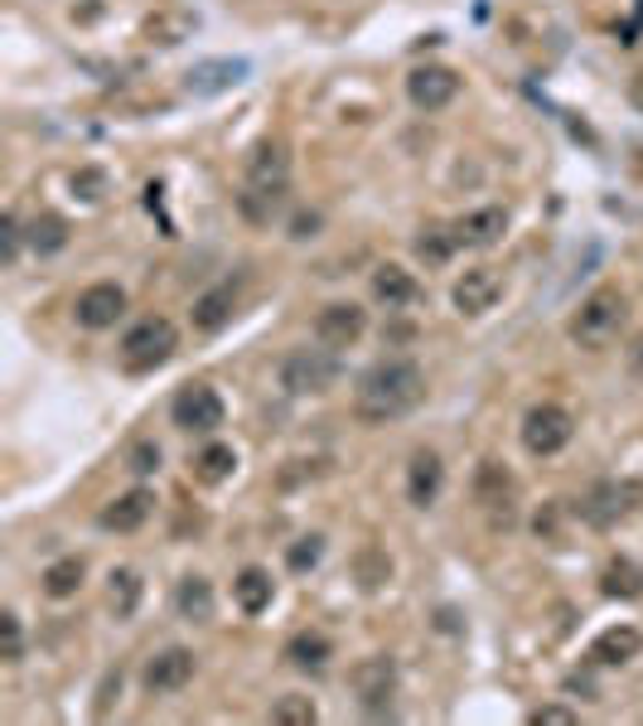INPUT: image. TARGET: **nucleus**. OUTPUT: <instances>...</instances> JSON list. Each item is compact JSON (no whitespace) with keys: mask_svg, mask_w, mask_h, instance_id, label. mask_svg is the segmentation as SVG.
Here are the masks:
<instances>
[{"mask_svg":"<svg viewBox=\"0 0 643 726\" xmlns=\"http://www.w3.org/2000/svg\"><path fill=\"white\" fill-rule=\"evenodd\" d=\"M243 78H247V59H208L184 73V88H190L194 98H218V92L237 88Z\"/></svg>","mask_w":643,"mask_h":726,"instance_id":"15","label":"nucleus"},{"mask_svg":"<svg viewBox=\"0 0 643 726\" xmlns=\"http://www.w3.org/2000/svg\"><path fill=\"white\" fill-rule=\"evenodd\" d=\"M421 398H426V374L411 359H378L354 382V412L358 421H372V427L417 412Z\"/></svg>","mask_w":643,"mask_h":726,"instance_id":"1","label":"nucleus"},{"mask_svg":"<svg viewBox=\"0 0 643 726\" xmlns=\"http://www.w3.org/2000/svg\"><path fill=\"white\" fill-rule=\"evenodd\" d=\"M450 253H455V233H446V228H421L417 257L426 262V267H446Z\"/></svg>","mask_w":643,"mask_h":726,"instance_id":"34","label":"nucleus"},{"mask_svg":"<svg viewBox=\"0 0 643 726\" xmlns=\"http://www.w3.org/2000/svg\"><path fill=\"white\" fill-rule=\"evenodd\" d=\"M233 601H237V611L243 615H262V611H272V601H276V581L266 566H243L233 581Z\"/></svg>","mask_w":643,"mask_h":726,"instance_id":"22","label":"nucleus"},{"mask_svg":"<svg viewBox=\"0 0 643 726\" xmlns=\"http://www.w3.org/2000/svg\"><path fill=\"white\" fill-rule=\"evenodd\" d=\"M319 228V214H300L296 223H290V237H310Z\"/></svg>","mask_w":643,"mask_h":726,"instance_id":"41","label":"nucleus"},{"mask_svg":"<svg viewBox=\"0 0 643 726\" xmlns=\"http://www.w3.org/2000/svg\"><path fill=\"white\" fill-rule=\"evenodd\" d=\"M0 640H6L0 658H6V664H20V658H24V630H20V615L16 611L0 615Z\"/></svg>","mask_w":643,"mask_h":726,"instance_id":"36","label":"nucleus"},{"mask_svg":"<svg viewBox=\"0 0 643 726\" xmlns=\"http://www.w3.org/2000/svg\"><path fill=\"white\" fill-rule=\"evenodd\" d=\"M233 310H237V286L233 282H223V286H213V290H204V296L194 300V329L198 335H218V329L233 320Z\"/></svg>","mask_w":643,"mask_h":726,"instance_id":"21","label":"nucleus"},{"mask_svg":"<svg viewBox=\"0 0 643 726\" xmlns=\"http://www.w3.org/2000/svg\"><path fill=\"white\" fill-rule=\"evenodd\" d=\"M354 572H358V586H364V591H378L382 581L392 576V558L378 552V548H368V552H358V558H354Z\"/></svg>","mask_w":643,"mask_h":726,"instance_id":"33","label":"nucleus"},{"mask_svg":"<svg viewBox=\"0 0 643 726\" xmlns=\"http://www.w3.org/2000/svg\"><path fill=\"white\" fill-rule=\"evenodd\" d=\"M286 175H290V155L280 141H262L257 151L247 155V184L252 190H286Z\"/></svg>","mask_w":643,"mask_h":726,"instance_id":"17","label":"nucleus"},{"mask_svg":"<svg viewBox=\"0 0 643 726\" xmlns=\"http://www.w3.org/2000/svg\"><path fill=\"white\" fill-rule=\"evenodd\" d=\"M83 576H88V562H83V558H59V562H49V566H44V596H53V601L78 596Z\"/></svg>","mask_w":643,"mask_h":726,"instance_id":"29","label":"nucleus"},{"mask_svg":"<svg viewBox=\"0 0 643 726\" xmlns=\"http://www.w3.org/2000/svg\"><path fill=\"white\" fill-rule=\"evenodd\" d=\"M440 484H446V466H440L436 451H417L407 466V499L417 509H431L440 499Z\"/></svg>","mask_w":643,"mask_h":726,"instance_id":"18","label":"nucleus"},{"mask_svg":"<svg viewBox=\"0 0 643 726\" xmlns=\"http://www.w3.org/2000/svg\"><path fill=\"white\" fill-rule=\"evenodd\" d=\"M151 513H155V494L151 490H131L122 499H112V504L98 513V523L106 528V533H136Z\"/></svg>","mask_w":643,"mask_h":726,"instance_id":"20","label":"nucleus"},{"mask_svg":"<svg viewBox=\"0 0 643 726\" xmlns=\"http://www.w3.org/2000/svg\"><path fill=\"white\" fill-rule=\"evenodd\" d=\"M348 683H354V697L364 703V712H387L392 707V693H397V664L387 654H368L358 658L354 673H348Z\"/></svg>","mask_w":643,"mask_h":726,"instance_id":"7","label":"nucleus"},{"mask_svg":"<svg viewBox=\"0 0 643 726\" xmlns=\"http://www.w3.org/2000/svg\"><path fill=\"white\" fill-rule=\"evenodd\" d=\"M639 654H643V635L634 625H610V630H600L591 644V658L605 668H624V664H634Z\"/></svg>","mask_w":643,"mask_h":726,"instance_id":"19","label":"nucleus"},{"mask_svg":"<svg viewBox=\"0 0 643 726\" xmlns=\"http://www.w3.org/2000/svg\"><path fill=\"white\" fill-rule=\"evenodd\" d=\"M474 499L489 509L493 523H513V474H508L499 460H484V466H479Z\"/></svg>","mask_w":643,"mask_h":726,"instance_id":"14","label":"nucleus"},{"mask_svg":"<svg viewBox=\"0 0 643 726\" xmlns=\"http://www.w3.org/2000/svg\"><path fill=\"white\" fill-rule=\"evenodd\" d=\"M174 605H180V615L190 620V625H208V620H213V586H208V576H184L180 586H174Z\"/></svg>","mask_w":643,"mask_h":726,"instance_id":"25","label":"nucleus"},{"mask_svg":"<svg viewBox=\"0 0 643 726\" xmlns=\"http://www.w3.org/2000/svg\"><path fill=\"white\" fill-rule=\"evenodd\" d=\"M102 190H106V175H102V170H78V175H73V194H78V200H88V204H98L102 200Z\"/></svg>","mask_w":643,"mask_h":726,"instance_id":"38","label":"nucleus"},{"mask_svg":"<svg viewBox=\"0 0 643 726\" xmlns=\"http://www.w3.org/2000/svg\"><path fill=\"white\" fill-rule=\"evenodd\" d=\"M233 470H237V451H233V446H223V441L204 446V451H198V460H194V474H198L204 484L233 480Z\"/></svg>","mask_w":643,"mask_h":726,"instance_id":"30","label":"nucleus"},{"mask_svg":"<svg viewBox=\"0 0 643 726\" xmlns=\"http://www.w3.org/2000/svg\"><path fill=\"white\" fill-rule=\"evenodd\" d=\"M600 591L610 601H639L643 596V566L629 562V558H614L605 572H600Z\"/></svg>","mask_w":643,"mask_h":726,"instance_id":"26","label":"nucleus"},{"mask_svg":"<svg viewBox=\"0 0 643 726\" xmlns=\"http://www.w3.org/2000/svg\"><path fill=\"white\" fill-rule=\"evenodd\" d=\"M272 722H276V726H315V722H319V707H315L305 693H286V697H276Z\"/></svg>","mask_w":643,"mask_h":726,"instance_id":"32","label":"nucleus"},{"mask_svg":"<svg viewBox=\"0 0 643 726\" xmlns=\"http://www.w3.org/2000/svg\"><path fill=\"white\" fill-rule=\"evenodd\" d=\"M455 92H460V78L446 63H426V69H411L407 73V98L417 102L421 112H440L455 102Z\"/></svg>","mask_w":643,"mask_h":726,"instance_id":"10","label":"nucleus"},{"mask_svg":"<svg viewBox=\"0 0 643 726\" xmlns=\"http://www.w3.org/2000/svg\"><path fill=\"white\" fill-rule=\"evenodd\" d=\"M450 296H455V310L460 315H484V310H493V300L503 296V282L493 267H470L455 282Z\"/></svg>","mask_w":643,"mask_h":726,"instance_id":"13","label":"nucleus"},{"mask_svg":"<svg viewBox=\"0 0 643 726\" xmlns=\"http://www.w3.org/2000/svg\"><path fill=\"white\" fill-rule=\"evenodd\" d=\"M174 349H180V335H174V325L165 315H151V320L131 325L126 339H122V368L126 374H155L160 364L174 359Z\"/></svg>","mask_w":643,"mask_h":726,"instance_id":"2","label":"nucleus"},{"mask_svg":"<svg viewBox=\"0 0 643 726\" xmlns=\"http://www.w3.org/2000/svg\"><path fill=\"white\" fill-rule=\"evenodd\" d=\"M528 722H532V726H575V712L561 707V703H547V707H538V712H528Z\"/></svg>","mask_w":643,"mask_h":726,"instance_id":"40","label":"nucleus"},{"mask_svg":"<svg viewBox=\"0 0 643 726\" xmlns=\"http://www.w3.org/2000/svg\"><path fill=\"white\" fill-rule=\"evenodd\" d=\"M329 658H334V644H329V635H319V630H300V635L286 640V664L290 668L319 673Z\"/></svg>","mask_w":643,"mask_h":726,"instance_id":"24","label":"nucleus"},{"mask_svg":"<svg viewBox=\"0 0 643 726\" xmlns=\"http://www.w3.org/2000/svg\"><path fill=\"white\" fill-rule=\"evenodd\" d=\"M639 504H643V484L610 480V484H595V490H591V499L581 504V519L591 528H610V523H620L624 513H634Z\"/></svg>","mask_w":643,"mask_h":726,"instance_id":"8","label":"nucleus"},{"mask_svg":"<svg viewBox=\"0 0 643 726\" xmlns=\"http://www.w3.org/2000/svg\"><path fill=\"white\" fill-rule=\"evenodd\" d=\"M319 558H325V538H319V533L296 538V543L286 548V566H290V572H315Z\"/></svg>","mask_w":643,"mask_h":726,"instance_id":"35","label":"nucleus"},{"mask_svg":"<svg viewBox=\"0 0 643 726\" xmlns=\"http://www.w3.org/2000/svg\"><path fill=\"white\" fill-rule=\"evenodd\" d=\"M339 374H344V364L329 345L325 349H296V354H286V364H280V382H286L296 398H319V392H329L334 382H339Z\"/></svg>","mask_w":643,"mask_h":726,"instance_id":"4","label":"nucleus"},{"mask_svg":"<svg viewBox=\"0 0 643 726\" xmlns=\"http://www.w3.org/2000/svg\"><path fill=\"white\" fill-rule=\"evenodd\" d=\"M571 436H575V421H571L567 407H557V402H538V407H528V417H522V446L542 460L567 451Z\"/></svg>","mask_w":643,"mask_h":726,"instance_id":"5","label":"nucleus"},{"mask_svg":"<svg viewBox=\"0 0 643 726\" xmlns=\"http://www.w3.org/2000/svg\"><path fill=\"white\" fill-rule=\"evenodd\" d=\"M73 315H78V325H83V329H112V325L126 315V290L116 286V282L88 286L83 296H78Z\"/></svg>","mask_w":643,"mask_h":726,"instance_id":"11","label":"nucleus"},{"mask_svg":"<svg viewBox=\"0 0 643 726\" xmlns=\"http://www.w3.org/2000/svg\"><path fill=\"white\" fill-rule=\"evenodd\" d=\"M190 34H194V16H184V10H155V16L145 20V39L160 44V49L184 44Z\"/></svg>","mask_w":643,"mask_h":726,"instance_id":"28","label":"nucleus"},{"mask_svg":"<svg viewBox=\"0 0 643 726\" xmlns=\"http://www.w3.org/2000/svg\"><path fill=\"white\" fill-rule=\"evenodd\" d=\"M170 417H174V427H180V431L208 436V431L223 427V398L208 388V382H190V388L174 392Z\"/></svg>","mask_w":643,"mask_h":726,"instance_id":"6","label":"nucleus"},{"mask_svg":"<svg viewBox=\"0 0 643 726\" xmlns=\"http://www.w3.org/2000/svg\"><path fill=\"white\" fill-rule=\"evenodd\" d=\"M141 576L131 572V566H112V576H106V605H112L116 620H131L141 605Z\"/></svg>","mask_w":643,"mask_h":726,"instance_id":"27","label":"nucleus"},{"mask_svg":"<svg viewBox=\"0 0 643 726\" xmlns=\"http://www.w3.org/2000/svg\"><path fill=\"white\" fill-rule=\"evenodd\" d=\"M629 98H634V108H643V73H634V83H629Z\"/></svg>","mask_w":643,"mask_h":726,"instance_id":"43","label":"nucleus"},{"mask_svg":"<svg viewBox=\"0 0 643 726\" xmlns=\"http://www.w3.org/2000/svg\"><path fill=\"white\" fill-rule=\"evenodd\" d=\"M629 364H634V374L643 378V335L634 339V349H629Z\"/></svg>","mask_w":643,"mask_h":726,"instance_id":"42","label":"nucleus"},{"mask_svg":"<svg viewBox=\"0 0 643 726\" xmlns=\"http://www.w3.org/2000/svg\"><path fill=\"white\" fill-rule=\"evenodd\" d=\"M364 329H368V315L354 306V300H334V306H325L315 315V339L319 345H329V349H348V345H358L364 339Z\"/></svg>","mask_w":643,"mask_h":726,"instance_id":"9","label":"nucleus"},{"mask_svg":"<svg viewBox=\"0 0 643 726\" xmlns=\"http://www.w3.org/2000/svg\"><path fill=\"white\" fill-rule=\"evenodd\" d=\"M126 466L136 470V474H155V470H160V446H155V441H131Z\"/></svg>","mask_w":643,"mask_h":726,"instance_id":"37","label":"nucleus"},{"mask_svg":"<svg viewBox=\"0 0 643 726\" xmlns=\"http://www.w3.org/2000/svg\"><path fill=\"white\" fill-rule=\"evenodd\" d=\"M190 678H194V654L184 650V644L160 650L151 664H145V673H141V683L151 693H180V688H190Z\"/></svg>","mask_w":643,"mask_h":726,"instance_id":"12","label":"nucleus"},{"mask_svg":"<svg viewBox=\"0 0 643 726\" xmlns=\"http://www.w3.org/2000/svg\"><path fill=\"white\" fill-rule=\"evenodd\" d=\"M421 296V286H417V276H411L407 267H378L372 272V300H382L387 310H401V306H411V300Z\"/></svg>","mask_w":643,"mask_h":726,"instance_id":"23","label":"nucleus"},{"mask_svg":"<svg viewBox=\"0 0 643 726\" xmlns=\"http://www.w3.org/2000/svg\"><path fill=\"white\" fill-rule=\"evenodd\" d=\"M620 325H624V296L614 286H600L595 296H585L581 310H575L571 339L575 345H585V349H605L610 339L620 335Z\"/></svg>","mask_w":643,"mask_h":726,"instance_id":"3","label":"nucleus"},{"mask_svg":"<svg viewBox=\"0 0 643 726\" xmlns=\"http://www.w3.org/2000/svg\"><path fill=\"white\" fill-rule=\"evenodd\" d=\"M450 233H455V247H493V243H503V233H508V214L499 204L474 208V214H465Z\"/></svg>","mask_w":643,"mask_h":726,"instance_id":"16","label":"nucleus"},{"mask_svg":"<svg viewBox=\"0 0 643 726\" xmlns=\"http://www.w3.org/2000/svg\"><path fill=\"white\" fill-rule=\"evenodd\" d=\"M30 247L39 257H49V253H63V247H69V223H63L59 214H39L34 223H30Z\"/></svg>","mask_w":643,"mask_h":726,"instance_id":"31","label":"nucleus"},{"mask_svg":"<svg viewBox=\"0 0 643 726\" xmlns=\"http://www.w3.org/2000/svg\"><path fill=\"white\" fill-rule=\"evenodd\" d=\"M20 223H16V214H6L0 218V257H6V267H16V257H20Z\"/></svg>","mask_w":643,"mask_h":726,"instance_id":"39","label":"nucleus"}]
</instances>
